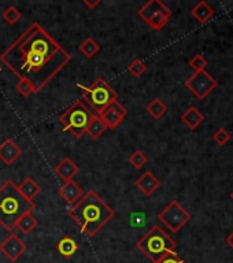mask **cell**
<instances>
[{
	"mask_svg": "<svg viewBox=\"0 0 233 263\" xmlns=\"http://www.w3.org/2000/svg\"><path fill=\"white\" fill-rule=\"evenodd\" d=\"M39 225V221L36 219V217L32 213H26L25 215H22L20 221L17 222V226L21 230L22 234H30Z\"/></svg>",
	"mask_w": 233,
	"mask_h": 263,
	"instance_id": "ffe728a7",
	"label": "cell"
},
{
	"mask_svg": "<svg viewBox=\"0 0 233 263\" xmlns=\"http://www.w3.org/2000/svg\"><path fill=\"white\" fill-rule=\"evenodd\" d=\"M168 106L165 105L164 102L161 99H158V98L151 100L148 105H147V107H145V111L155 119L162 118V117L168 113Z\"/></svg>",
	"mask_w": 233,
	"mask_h": 263,
	"instance_id": "7402d4cb",
	"label": "cell"
},
{
	"mask_svg": "<svg viewBox=\"0 0 233 263\" xmlns=\"http://www.w3.org/2000/svg\"><path fill=\"white\" fill-rule=\"evenodd\" d=\"M56 251L63 256L69 259L79 251V243L75 241L71 236H63L59 241L56 243Z\"/></svg>",
	"mask_w": 233,
	"mask_h": 263,
	"instance_id": "e0dca14e",
	"label": "cell"
},
{
	"mask_svg": "<svg viewBox=\"0 0 233 263\" xmlns=\"http://www.w3.org/2000/svg\"><path fill=\"white\" fill-rule=\"evenodd\" d=\"M28 251V245H26L20 236L13 232L7 237L0 243V252L5 255L6 258L10 262H17L18 259Z\"/></svg>",
	"mask_w": 233,
	"mask_h": 263,
	"instance_id": "9c48e42d",
	"label": "cell"
},
{
	"mask_svg": "<svg viewBox=\"0 0 233 263\" xmlns=\"http://www.w3.org/2000/svg\"><path fill=\"white\" fill-rule=\"evenodd\" d=\"M106 130H107V128H106V125L103 124V121L100 119L99 115H95L94 118H92V121H91L88 129H87V134L90 136L91 139L98 140L103 136Z\"/></svg>",
	"mask_w": 233,
	"mask_h": 263,
	"instance_id": "603a6c76",
	"label": "cell"
},
{
	"mask_svg": "<svg viewBox=\"0 0 233 263\" xmlns=\"http://www.w3.org/2000/svg\"><path fill=\"white\" fill-rule=\"evenodd\" d=\"M158 219L172 233H177L191 221V214L177 200H172L164 210L159 211Z\"/></svg>",
	"mask_w": 233,
	"mask_h": 263,
	"instance_id": "52a82bcc",
	"label": "cell"
},
{
	"mask_svg": "<svg viewBox=\"0 0 233 263\" xmlns=\"http://www.w3.org/2000/svg\"><path fill=\"white\" fill-rule=\"evenodd\" d=\"M84 5L87 6L90 10H95V9L100 5V0H95V2H91V0H84Z\"/></svg>",
	"mask_w": 233,
	"mask_h": 263,
	"instance_id": "1f68e13d",
	"label": "cell"
},
{
	"mask_svg": "<svg viewBox=\"0 0 233 263\" xmlns=\"http://www.w3.org/2000/svg\"><path fill=\"white\" fill-rule=\"evenodd\" d=\"M21 18H22V13H21L15 6L7 7L5 13H3V20H5L9 25H15Z\"/></svg>",
	"mask_w": 233,
	"mask_h": 263,
	"instance_id": "4316f807",
	"label": "cell"
},
{
	"mask_svg": "<svg viewBox=\"0 0 233 263\" xmlns=\"http://www.w3.org/2000/svg\"><path fill=\"white\" fill-rule=\"evenodd\" d=\"M136 245L152 263L158 262L166 253L174 252L176 249V241L159 225H154L149 229Z\"/></svg>",
	"mask_w": 233,
	"mask_h": 263,
	"instance_id": "277c9868",
	"label": "cell"
},
{
	"mask_svg": "<svg viewBox=\"0 0 233 263\" xmlns=\"http://www.w3.org/2000/svg\"><path fill=\"white\" fill-rule=\"evenodd\" d=\"M128 71H129L133 77L139 78V77H141V75L147 71V65H145L141 59L136 58V59L132 60L129 65H128Z\"/></svg>",
	"mask_w": 233,
	"mask_h": 263,
	"instance_id": "484cf974",
	"label": "cell"
},
{
	"mask_svg": "<svg viewBox=\"0 0 233 263\" xmlns=\"http://www.w3.org/2000/svg\"><path fill=\"white\" fill-rule=\"evenodd\" d=\"M58 194H59L60 198L65 200L66 203L73 206V204L79 202L80 199L83 198L84 191H83V188H81L77 183H75L74 180H71V181L65 183V184L58 189Z\"/></svg>",
	"mask_w": 233,
	"mask_h": 263,
	"instance_id": "5bb4252c",
	"label": "cell"
},
{
	"mask_svg": "<svg viewBox=\"0 0 233 263\" xmlns=\"http://www.w3.org/2000/svg\"><path fill=\"white\" fill-rule=\"evenodd\" d=\"M226 243H228V245L230 247V248L233 249V232L228 236V238H226Z\"/></svg>",
	"mask_w": 233,
	"mask_h": 263,
	"instance_id": "d6a6232c",
	"label": "cell"
},
{
	"mask_svg": "<svg viewBox=\"0 0 233 263\" xmlns=\"http://www.w3.org/2000/svg\"><path fill=\"white\" fill-rule=\"evenodd\" d=\"M232 139V136L229 133L228 130L223 129V128H219V129L215 130V133L213 134V140L217 143L218 145H226Z\"/></svg>",
	"mask_w": 233,
	"mask_h": 263,
	"instance_id": "f546056e",
	"label": "cell"
},
{
	"mask_svg": "<svg viewBox=\"0 0 233 263\" xmlns=\"http://www.w3.org/2000/svg\"><path fill=\"white\" fill-rule=\"evenodd\" d=\"M22 155V149L13 139H6L0 144V162H3L6 166H11L15 163Z\"/></svg>",
	"mask_w": 233,
	"mask_h": 263,
	"instance_id": "8fae6325",
	"label": "cell"
},
{
	"mask_svg": "<svg viewBox=\"0 0 233 263\" xmlns=\"http://www.w3.org/2000/svg\"><path fill=\"white\" fill-rule=\"evenodd\" d=\"M217 85H218L217 81L206 70L199 71V73H194V74L185 81V86L199 100L206 99L208 95L217 88Z\"/></svg>",
	"mask_w": 233,
	"mask_h": 263,
	"instance_id": "ba28073f",
	"label": "cell"
},
{
	"mask_svg": "<svg viewBox=\"0 0 233 263\" xmlns=\"http://www.w3.org/2000/svg\"><path fill=\"white\" fill-rule=\"evenodd\" d=\"M20 192L24 195V198H26L30 202H33V199L41 192V187L37 181L32 179V177H26L20 185H18Z\"/></svg>",
	"mask_w": 233,
	"mask_h": 263,
	"instance_id": "d6986e66",
	"label": "cell"
},
{
	"mask_svg": "<svg viewBox=\"0 0 233 263\" xmlns=\"http://www.w3.org/2000/svg\"><path fill=\"white\" fill-rule=\"evenodd\" d=\"M54 171L56 176H59V179L67 183V181L74 180L75 176L80 173V167L70 158H63L59 163H56Z\"/></svg>",
	"mask_w": 233,
	"mask_h": 263,
	"instance_id": "9a60e30c",
	"label": "cell"
},
{
	"mask_svg": "<svg viewBox=\"0 0 233 263\" xmlns=\"http://www.w3.org/2000/svg\"><path fill=\"white\" fill-rule=\"evenodd\" d=\"M181 121L185 126H188L191 130L198 129L200 125L203 124L204 115L199 111L195 106L189 107L188 110H185L181 115Z\"/></svg>",
	"mask_w": 233,
	"mask_h": 263,
	"instance_id": "2e32d148",
	"label": "cell"
},
{
	"mask_svg": "<svg viewBox=\"0 0 233 263\" xmlns=\"http://www.w3.org/2000/svg\"><path fill=\"white\" fill-rule=\"evenodd\" d=\"M159 13L172 15V11H170L168 6L165 5L164 2H161V0H149L137 11V15L144 22H147L149 18H152L154 15L159 14Z\"/></svg>",
	"mask_w": 233,
	"mask_h": 263,
	"instance_id": "4fadbf2b",
	"label": "cell"
},
{
	"mask_svg": "<svg viewBox=\"0 0 233 263\" xmlns=\"http://www.w3.org/2000/svg\"><path fill=\"white\" fill-rule=\"evenodd\" d=\"M191 14H192L195 20L198 21L199 24H206V22H208V21L213 18L214 10L207 2L202 0V2H199L198 5L191 10Z\"/></svg>",
	"mask_w": 233,
	"mask_h": 263,
	"instance_id": "ac0fdd59",
	"label": "cell"
},
{
	"mask_svg": "<svg viewBox=\"0 0 233 263\" xmlns=\"http://www.w3.org/2000/svg\"><path fill=\"white\" fill-rule=\"evenodd\" d=\"M126 115H128V110L125 109L118 100H115L107 109L104 110L99 117L103 121V124L106 125L107 129L114 130L122 124V121L126 118Z\"/></svg>",
	"mask_w": 233,
	"mask_h": 263,
	"instance_id": "30bf717a",
	"label": "cell"
},
{
	"mask_svg": "<svg viewBox=\"0 0 233 263\" xmlns=\"http://www.w3.org/2000/svg\"><path fill=\"white\" fill-rule=\"evenodd\" d=\"M155 263H185L176 252H169Z\"/></svg>",
	"mask_w": 233,
	"mask_h": 263,
	"instance_id": "4dcf8cb0",
	"label": "cell"
},
{
	"mask_svg": "<svg viewBox=\"0 0 233 263\" xmlns=\"http://www.w3.org/2000/svg\"><path fill=\"white\" fill-rule=\"evenodd\" d=\"M230 199H232V200H233V192H232V194H230Z\"/></svg>",
	"mask_w": 233,
	"mask_h": 263,
	"instance_id": "836d02e7",
	"label": "cell"
},
{
	"mask_svg": "<svg viewBox=\"0 0 233 263\" xmlns=\"http://www.w3.org/2000/svg\"><path fill=\"white\" fill-rule=\"evenodd\" d=\"M79 51L84 55L87 59H92L99 54L100 44H98V41L92 39V37H88L79 45Z\"/></svg>",
	"mask_w": 233,
	"mask_h": 263,
	"instance_id": "44dd1931",
	"label": "cell"
},
{
	"mask_svg": "<svg viewBox=\"0 0 233 263\" xmlns=\"http://www.w3.org/2000/svg\"><path fill=\"white\" fill-rule=\"evenodd\" d=\"M134 185L144 196H151L161 187V180L152 171L147 170L134 181Z\"/></svg>",
	"mask_w": 233,
	"mask_h": 263,
	"instance_id": "7c38bea8",
	"label": "cell"
},
{
	"mask_svg": "<svg viewBox=\"0 0 233 263\" xmlns=\"http://www.w3.org/2000/svg\"><path fill=\"white\" fill-rule=\"evenodd\" d=\"M189 66H191V69L194 70L195 73L203 71V70H206V66H207V59L204 58L203 55H195L194 58L189 60Z\"/></svg>",
	"mask_w": 233,
	"mask_h": 263,
	"instance_id": "f1b7e54d",
	"label": "cell"
},
{
	"mask_svg": "<svg viewBox=\"0 0 233 263\" xmlns=\"http://www.w3.org/2000/svg\"><path fill=\"white\" fill-rule=\"evenodd\" d=\"M169 18H170V15L169 14H164V13H159V14L154 15L152 18H149L145 24L151 28V29L154 30H161L164 29L165 26L168 25Z\"/></svg>",
	"mask_w": 233,
	"mask_h": 263,
	"instance_id": "d4e9b609",
	"label": "cell"
},
{
	"mask_svg": "<svg viewBox=\"0 0 233 263\" xmlns=\"http://www.w3.org/2000/svg\"><path fill=\"white\" fill-rule=\"evenodd\" d=\"M15 90L24 98H28L30 95L36 94L35 86L30 84L29 81H26V79H18V82L15 84Z\"/></svg>",
	"mask_w": 233,
	"mask_h": 263,
	"instance_id": "83f0119b",
	"label": "cell"
},
{
	"mask_svg": "<svg viewBox=\"0 0 233 263\" xmlns=\"http://www.w3.org/2000/svg\"><path fill=\"white\" fill-rule=\"evenodd\" d=\"M147 156H145V154H144L141 149H136L133 154L129 155V158H128V163L133 167V169H143L144 164L147 163Z\"/></svg>",
	"mask_w": 233,
	"mask_h": 263,
	"instance_id": "cb8c5ba5",
	"label": "cell"
},
{
	"mask_svg": "<svg viewBox=\"0 0 233 263\" xmlns=\"http://www.w3.org/2000/svg\"><path fill=\"white\" fill-rule=\"evenodd\" d=\"M67 214L74 224L79 225L81 232L90 237L96 236L100 229L115 217L114 209H111L95 191L85 192L83 198L70 207Z\"/></svg>",
	"mask_w": 233,
	"mask_h": 263,
	"instance_id": "7a4b0ae2",
	"label": "cell"
},
{
	"mask_svg": "<svg viewBox=\"0 0 233 263\" xmlns=\"http://www.w3.org/2000/svg\"><path fill=\"white\" fill-rule=\"evenodd\" d=\"M36 209L30 202L21 194L18 185L13 180L5 181L0 187V225L9 233H13L22 215L32 213Z\"/></svg>",
	"mask_w": 233,
	"mask_h": 263,
	"instance_id": "3957f363",
	"label": "cell"
},
{
	"mask_svg": "<svg viewBox=\"0 0 233 263\" xmlns=\"http://www.w3.org/2000/svg\"><path fill=\"white\" fill-rule=\"evenodd\" d=\"M2 63L18 79H26L39 94L71 62V55L40 25L33 22L0 55Z\"/></svg>",
	"mask_w": 233,
	"mask_h": 263,
	"instance_id": "6da1fadb",
	"label": "cell"
},
{
	"mask_svg": "<svg viewBox=\"0 0 233 263\" xmlns=\"http://www.w3.org/2000/svg\"><path fill=\"white\" fill-rule=\"evenodd\" d=\"M77 86L83 92V102L96 115L102 114L113 102L118 100V94L103 77H98L90 86L83 84H77Z\"/></svg>",
	"mask_w": 233,
	"mask_h": 263,
	"instance_id": "5b68a950",
	"label": "cell"
},
{
	"mask_svg": "<svg viewBox=\"0 0 233 263\" xmlns=\"http://www.w3.org/2000/svg\"><path fill=\"white\" fill-rule=\"evenodd\" d=\"M95 115L83 100L77 99L59 115L58 121L65 132H70L75 139H81Z\"/></svg>",
	"mask_w": 233,
	"mask_h": 263,
	"instance_id": "8992f818",
	"label": "cell"
}]
</instances>
